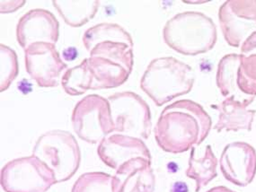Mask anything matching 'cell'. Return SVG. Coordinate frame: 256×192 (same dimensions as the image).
I'll list each match as a JSON object with an SVG mask.
<instances>
[{"label":"cell","instance_id":"cell-23","mask_svg":"<svg viewBox=\"0 0 256 192\" xmlns=\"http://www.w3.org/2000/svg\"><path fill=\"white\" fill-rule=\"evenodd\" d=\"M189 188L186 182H176L172 184L171 188V192H188Z\"/></svg>","mask_w":256,"mask_h":192},{"label":"cell","instance_id":"cell-20","mask_svg":"<svg viewBox=\"0 0 256 192\" xmlns=\"http://www.w3.org/2000/svg\"><path fill=\"white\" fill-rule=\"evenodd\" d=\"M71 192H112V176L102 172L80 175Z\"/></svg>","mask_w":256,"mask_h":192},{"label":"cell","instance_id":"cell-17","mask_svg":"<svg viewBox=\"0 0 256 192\" xmlns=\"http://www.w3.org/2000/svg\"><path fill=\"white\" fill-rule=\"evenodd\" d=\"M195 148L190 149V158L186 176L194 180L196 182L195 192H199L202 188L215 179L218 175V159L213 153L212 146H207L202 158H197L195 154Z\"/></svg>","mask_w":256,"mask_h":192},{"label":"cell","instance_id":"cell-5","mask_svg":"<svg viewBox=\"0 0 256 192\" xmlns=\"http://www.w3.org/2000/svg\"><path fill=\"white\" fill-rule=\"evenodd\" d=\"M164 42L174 52L196 56L212 50L218 39L216 24L200 12H184L168 20L163 29Z\"/></svg>","mask_w":256,"mask_h":192},{"label":"cell","instance_id":"cell-22","mask_svg":"<svg viewBox=\"0 0 256 192\" xmlns=\"http://www.w3.org/2000/svg\"><path fill=\"white\" fill-rule=\"evenodd\" d=\"M78 50L75 47H68L62 52V58L66 62H74L78 58Z\"/></svg>","mask_w":256,"mask_h":192},{"label":"cell","instance_id":"cell-12","mask_svg":"<svg viewBox=\"0 0 256 192\" xmlns=\"http://www.w3.org/2000/svg\"><path fill=\"white\" fill-rule=\"evenodd\" d=\"M221 172L226 180L239 187H246L256 175V151L246 142H234L221 154Z\"/></svg>","mask_w":256,"mask_h":192},{"label":"cell","instance_id":"cell-24","mask_svg":"<svg viewBox=\"0 0 256 192\" xmlns=\"http://www.w3.org/2000/svg\"><path fill=\"white\" fill-rule=\"evenodd\" d=\"M207 192H236L230 188L224 187V186H218V187H214V188L208 190Z\"/></svg>","mask_w":256,"mask_h":192},{"label":"cell","instance_id":"cell-1","mask_svg":"<svg viewBox=\"0 0 256 192\" xmlns=\"http://www.w3.org/2000/svg\"><path fill=\"white\" fill-rule=\"evenodd\" d=\"M212 127V118L202 105L194 100H176L160 114L154 140L164 152L184 153L202 144Z\"/></svg>","mask_w":256,"mask_h":192},{"label":"cell","instance_id":"cell-14","mask_svg":"<svg viewBox=\"0 0 256 192\" xmlns=\"http://www.w3.org/2000/svg\"><path fill=\"white\" fill-rule=\"evenodd\" d=\"M98 154L104 164L114 170L132 159H152L150 150L142 138L120 133H112L104 138L99 143Z\"/></svg>","mask_w":256,"mask_h":192},{"label":"cell","instance_id":"cell-3","mask_svg":"<svg viewBox=\"0 0 256 192\" xmlns=\"http://www.w3.org/2000/svg\"><path fill=\"white\" fill-rule=\"evenodd\" d=\"M80 64L88 80L90 90L112 89L122 86L134 65L133 47L124 42H102L90 52Z\"/></svg>","mask_w":256,"mask_h":192},{"label":"cell","instance_id":"cell-19","mask_svg":"<svg viewBox=\"0 0 256 192\" xmlns=\"http://www.w3.org/2000/svg\"><path fill=\"white\" fill-rule=\"evenodd\" d=\"M107 40L124 42L134 47L132 37L124 27L117 24H99L86 30L83 37V44L88 52H90L96 44Z\"/></svg>","mask_w":256,"mask_h":192},{"label":"cell","instance_id":"cell-13","mask_svg":"<svg viewBox=\"0 0 256 192\" xmlns=\"http://www.w3.org/2000/svg\"><path fill=\"white\" fill-rule=\"evenodd\" d=\"M60 36V24L46 9L30 10L20 18L16 26V38L24 50L37 42L55 44Z\"/></svg>","mask_w":256,"mask_h":192},{"label":"cell","instance_id":"cell-6","mask_svg":"<svg viewBox=\"0 0 256 192\" xmlns=\"http://www.w3.org/2000/svg\"><path fill=\"white\" fill-rule=\"evenodd\" d=\"M32 156L52 170L57 184L70 180L81 162L80 146L70 132L55 130L46 132L36 141Z\"/></svg>","mask_w":256,"mask_h":192},{"label":"cell","instance_id":"cell-15","mask_svg":"<svg viewBox=\"0 0 256 192\" xmlns=\"http://www.w3.org/2000/svg\"><path fill=\"white\" fill-rule=\"evenodd\" d=\"M156 176L151 160L135 158L120 166L112 176V192H154Z\"/></svg>","mask_w":256,"mask_h":192},{"label":"cell","instance_id":"cell-8","mask_svg":"<svg viewBox=\"0 0 256 192\" xmlns=\"http://www.w3.org/2000/svg\"><path fill=\"white\" fill-rule=\"evenodd\" d=\"M0 175L4 192H46L57 184L52 170L34 156L8 162Z\"/></svg>","mask_w":256,"mask_h":192},{"label":"cell","instance_id":"cell-16","mask_svg":"<svg viewBox=\"0 0 256 192\" xmlns=\"http://www.w3.org/2000/svg\"><path fill=\"white\" fill-rule=\"evenodd\" d=\"M212 107L218 110V120L213 128L218 132L252 130L256 110H248V107L230 97L218 105H212Z\"/></svg>","mask_w":256,"mask_h":192},{"label":"cell","instance_id":"cell-18","mask_svg":"<svg viewBox=\"0 0 256 192\" xmlns=\"http://www.w3.org/2000/svg\"><path fill=\"white\" fill-rule=\"evenodd\" d=\"M52 4L66 24L78 28L83 26L96 16L100 2L96 0H55L52 1Z\"/></svg>","mask_w":256,"mask_h":192},{"label":"cell","instance_id":"cell-11","mask_svg":"<svg viewBox=\"0 0 256 192\" xmlns=\"http://www.w3.org/2000/svg\"><path fill=\"white\" fill-rule=\"evenodd\" d=\"M24 62L27 73L40 88L58 86L62 71L68 68L52 44H32L24 50Z\"/></svg>","mask_w":256,"mask_h":192},{"label":"cell","instance_id":"cell-2","mask_svg":"<svg viewBox=\"0 0 256 192\" xmlns=\"http://www.w3.org/2000/svg\"><path fill=\"white\" fill-rule=\"evenodd\" d=\"M240 50V54L221 58L216 82L222 96L248 107L256 97V32L246 40Z\"/></svg>","mask_w":256,"mask_h":192},{"label":"cell","instance_id":"cell-9","mask_svg":"<svg viewBox=\"0 0 256 192\" xmlns=\"http://www.w3.org/2000/svg\"><path fill=\"white\" fill-rule=\"evenodd\" d=\"M117 133L148 140L152 130L150 108L135 92H116L108 98Z\"/></svg>","mask_w":256,"mask_h":192},{"label":"cell","instance_id":"cell-10","mask_svg":"<svg viewBox=\"0 0 256 192\" xmlns=\"http://www.w3.org/2000/svg\"><path fill=\"white\" fill-rule=\"evenodd\" d=\"M222 34L228 45L239 48L256 32V0H228L218 10Z\"/></svg>","mask_w":256,"mask_h":192},{"label":"cell","instance_id":"cell-7","mask_svg":"<svg viewBox=\"0 0 256 192\" xmlns=\"http://www.w3.org/2000/svg\"><path fill=\"white\" fill-rule=\"evenodd\" d=\"M71 122L80 140L89 144L100 143L115 131L110 102L98 94L86 96L76 104Z\"/></svg>","mask_w":256,"mask_h":192},{"label":"cell","instance_id":"cell-4","mask_svg":"<svg viewBox=\"0 0 256 192\" xmlns=\"http://www.w3.org/2000/svg\"><path fill=\"white\" fill-rule=\"evenodd\" d=\"M194 74L190 66L176 58H154L140 80V88L161 107L177 97L187 94L194 84Z\"/></svg>","mask_w":256,"mask_h":192},{"label":"cell","instance_id":"cell-21","mask_svg":"<svg viewBox=\"0 0 256 192\" xmlns=\"http://www.w3.org/2000/svg\"><path fill=\"white\" fill-rule=\"evenodd\" d=\"M0 92H4L19 73L16 53L4 44L0 45Z\"/></svg>","mask_w":256,"mask_h":192}]
</instances>
